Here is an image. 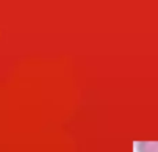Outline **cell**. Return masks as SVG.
Wrapping results in <instances>:
<instances>
[{
  "instance_id": "6da1fadb",
  "label": "cell",
  "mask_w": 158,
  "mask_h": 152,
  "mask_svg": "<svg viewBox=\"0 0 158 152\" xmlns=\"http://www.w3.org/2000/svg\"><path fill=\"white\" fill-rule=\"evenodd\" d=\"M137 150L139 152H158V142H139Z\"/></svg>"
}]
</instances>
